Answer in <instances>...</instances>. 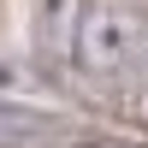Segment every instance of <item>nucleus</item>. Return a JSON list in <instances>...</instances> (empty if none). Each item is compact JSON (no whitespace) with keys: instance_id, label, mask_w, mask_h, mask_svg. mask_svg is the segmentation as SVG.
I'll list each match as a JSON object with an SVG mask.
<instances>
[{"instance_id":"1","label":"nucleus","mask_w":148,"mask_h":148,"mask_svg":"<svg viewBox=\"0 0 148 148\" xmlns=\"http://www.w3.org/2000/svg\"><path fill=\"white\" fill-rule=\"evenodd\" d=\"M0 77H6V71H0Z\"/></svg>"}]
</instances>
